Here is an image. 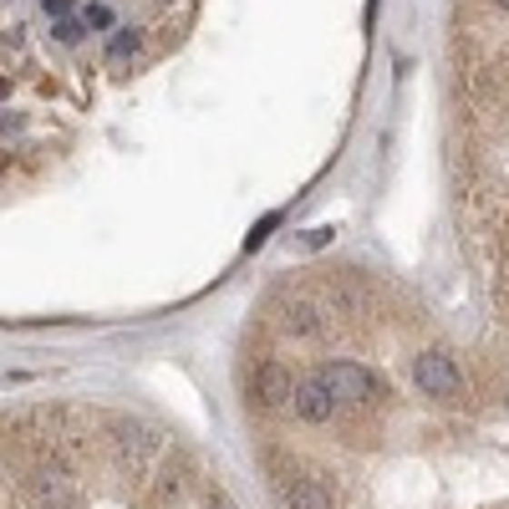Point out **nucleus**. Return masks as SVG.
Instances as JSON below:
<instances>
[{
  "mask_svg": "<svg viewBox=\"0 0 509 509\" xmlns=\"http://www.w3.org/2000/svg\"><path fill=\"white\" fill-rule=\"evenodd\" d=\"M499 5H504V11H509V0H499Z\"/></svg>",
  "mask_w": 509,
  "mask_h": 509,
  "instance_id": "18",
  "label": "nucleus"
},
{
  "mask_svg": "<svg viewBox=\"0 0 509 509\" xmlns=\"http://www.w3.org/2000/svg\"><path fill=\"white\" fill-rule=\"evenodd\" d=\"M250 397L260 407H291L295 377L280 367V362H260V367H254V377H250Z\"/></svg>",
  "mask_w": 509,
  "mask_h": 509,
  "instance_id": "6",
  "label": "nucleus"
},
{
  "mask_svg": "<svg viewBox=\"0 0 509 509\" xmlns=\"http://www.w3.org/2000/svg\"><path fill=\"white\" fill-rule=\"evenodd\" d=\"M316 382L336 397V407H367V403H377V397H387V382H382L377 372L356 367V362H321Z\"/></svg>",
  "mask_w": 509,
  "mask_h": 509,
  "instance_id": "1",
  "label": "nucleus"
},
{
  "mask_svg": "<svg viewBox=\"0 0 509 509\" xmlns=\"http://www.w3.org/2000/svg\"><path fill=\"white\" fill-rule=\"evenodd\" d=\"M184 494V474H178L174 458H164L158 464V474H153V504H168V499Z\"/></svg>",
  "mask_w": 509,
  "mask_h": 509,
  "instance_id": "9",
  "label": "nucleus"
},
{
  "mask_svg": "<svg viewBox=\"0 0 509 509\" xmlns=\"http://www.w3.org/2000/svg\"><path fill=\"white\" fill-rule=\"evenodd\" d=\"M113 458H117V469L123 474H133V479H143L148 474V464L158 454H164V444H158V433L153 428H143V423H133V418H117L113 423Z\"/></svg>",
  "mask_w": 509,
  "mask_h": 509,
  "instance_id": "3",
  "label": "nucleus"
},
{
  "mask_svg": "<svg viewBox=\"0 0 509 509\" xmlns=\"http://www.w3.org/2000/svg\"><path fill=\"white\" fill-rule=\"evenodd\" d=\"M5 92H11V82H5V76H0V97H5Z\"/></svg>",
  "mask_w": 509,
  "mask_h": 509,
  "instance_id": "17",
  "label": "nucleus"
},
{
  "mask_svg": "<svg viewBox=\"0 0 509 509\" xmlns=\"http://www.w3.org/2000/svg\"><path fill=\"white\" fill-rule=\"evenodd\" d=\"M270 474H275V489H280V499H285V509H336L331 504V489L316 474H295V469H285L280 458H270Z\"/></svg>",
  "mask_w": 509,
  "mask_h": 509,
  "instance_id": "5",
  "label": "nucleus"
},
{
  "mask_svg": "<svg viewBox=\"0 0 509 509\" xmlns=\"http://www.w3.org/2000/svg\"><path fill=\"white\" fill-rule=\"evenodd\" d=\"M127 51H138V31H117L113 36V56H127Z\"/></svg>",
  "mask_w": 509,
  "mask_h": 509,
  "instance_id": "11",
  "label": "nucleus"
},
{
  "mask_svg": "<svg viewBox=\"0 0 509 509\" xmlns=\"http://www.w3.org/2000/svg\"><path fill=\"white\" fill-rule=\"evenodd\" d=\"M291 413H295L301 423H316V428H321V423H331L336 413H342V407H336V397H331L326 387L316 382V372H311V377H301V382H295Z\"/></svg>",
  "mask_w": 509,
  "mask_h": 509,
  "instance_id": "7",
  "label": "nucleus"
},
{
  "mask_svg": "<svg viewBox=\"0 0 509 509\" xmlns=\"http://www.w3.org/2000/svg\"><path fill=\"white\" fill-rule=\"evenodd\" d=\"M0 168H5V158H0Z\"/></svg>",
  "mask_w": 509,
  "mask_h": 509,
  "instance_id": "19",
  "label": "nucleus"
},
{
  "mask_svg": "<svg viewBox=\"0 0 509 509\" xmlns=\"http://www.w3.org/2000/svg\"><path fill=\"white\" fill-rule=\"evenodd\" d=\"M413 382H418L428 397H438V403L464 397V372H458V362L448 352H423L418 362H413Z\"/></svg>",
  "mask_w": 509,
  "mask_h": 509,
  "instance_id": "4",
  "label": "nucleus"
},
{
  "mask_svg": "<svg viewBox=\"0 0 509 509\" xmlns=\"http://www.w3.org/2000/svg\"><path fill=\"white\" fill-rule=\"evenodd\" d=\"M25 494H31L36 509H76L82 504V479L51 454V458H36V469L25 479Z\"/></svg>",
  "mask_w": 509,
  "mask_h": 509,
  "instance_id": "2",
  "label": "nucleus"
},
{
  "mask_svg": "<svg viewBox=\"0 0 509 509\" xmlns=\"http://www.w3.org/2000/svg\"><path fill=\"white\" fill-rule=\"evenodd\" d=\"M209 509H235V504H229L225 494H215V499H209Z\"/></svg>",
  "mask_w": 509,
  "mask_h": 509,
  "instance_id": "16",
  "label": "nucleus"
},
{
  "mask_svg": "<svg viewBox=\"0 0 509 509\" xmlns=\"http://www.w3.org/2000/svg\"><path fill=\"white\" fill-rule=\"evenodd\" d=\"M21 127V113H0V133H15Z\"/></svg>",
  "mask_w": 509,
  "mask_h": 509,
  "instance_id": "13",
  "label": "nucleus"
},
{
  "mask_svg": "<svg viewBox=\"0 0 509 509\" xmlns=\"http://www.w3.org/2000/svg\"><path fill=\"white\" fill-rule=\"evenodd\" d=\"M326 326H331V316L321 311L316 301H291V305H285V331H291V336H301V342H316V336H326Z\"/></svg>",
  "mask_w": 509,
  "mask_h": 509,
  "instance_id": "8",
  "label": "nucleus"
},
{
  "mask_svg": "<svg viewBox=\"0 0 509 509\" xmlns=\"http://www.w3.org/2000/svg\"><path fill=\"white\" fill-rule=\"evenodd\" d=\"M56 41H62V46H72V41H82V21H72V15H62V21H56Z\"/></svg>",
  "mask_w": 509,
  "mask_h": 509,
  "instance_id": "10",
  "label": "nucleus"
},
{
  "mask_svg": "<svg viewBox=\"0 0 509 509\" xmlns=\"http://www.w3.org/2000/svg\"><path fill=\"white\" fill-rule=\"evenodd\" d=\"M46 11L51 15H66V11H72V0H46Z\"/></svg>",
  "mask_w": 509,
  "mask_h": 509,
  "instance_id": "14",
  "label": "nucleus"
},
{
  "mask_svg": "<svg viewBox=\"0 0 509 509\" xmlns=\"http://www.w3.org/2000/svg\"><path fill=\"white\" fill-rule=\"evenodd\" d=\"M87 21L92 25H107V21H113V11H107V5H87Z\"/></svg>",
  "mask_w": 509,
  "mask_h": 509,
  "instance_id": "12",
  "label": "nucleus"
},
{
  "mask_svg": "<svg viewBox=\"0 0 509 509\" xmlns=\"http://www.w3.org/2000/svg\"><path fill=\"white\" fill-rule=\"evenodd\" d=\"M499 285H504V295H509V254H504V265H499Z\"/></svg>",
  "mask_w": 509,
  "mask_h": 509,
  "instance_id": "15",
  "label": "nucleus"
}]
</instances>
